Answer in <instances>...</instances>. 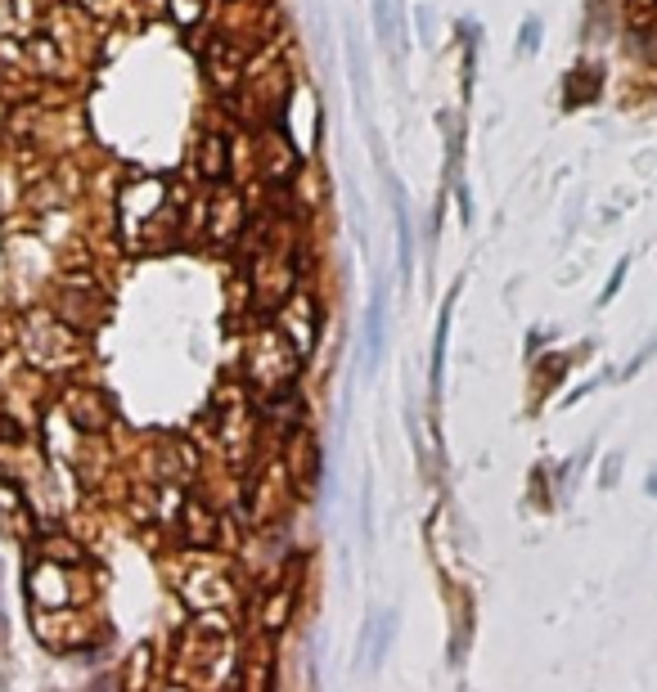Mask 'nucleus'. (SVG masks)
Wrapping results in <instances>:
<instances>
[{
	"label": "nucleus",
	"instance_id": "nucleus-5",
	"mask_svg": "<svg viewBox=\"0 0 657 692\" xmlns=\"http://www.w3.org/2000/svg\"><path fill=\"white\" fill-rule=\"evenodd\" d=\"M243 230V207H239V194H216V203H212V234L221 238V243H230L234 234Z\"/></svg>",
	"mask_w": 657,
	"mask_h": 692
},
{
	"label": "nucleus",
	"instance_id": "nucleus-3",
	"mask_svg": "<svg viewBox=\"0 0 657 692\" xmlns=\"http://www.w3.org/2000/svg\"><path fill=\"white\" fill-rule=\"evenodd\" d=\"M37 553H41V562H50V567H81V562H87V549H81L72 536H63V531L41 536V540H37Z\"/></svg>",
	"mask_w": 657,
	"mask_h": 692
},
{
	"label": "nucleus",
	"instance_id": "nucleus-4",
	"mask_svg": "<svg viewBox=\"0 0 657 692\" xmlns=\"http://www.w3.org/2000/svg\"><path fill=\"white\" fill-rule=\"evenodd\" d=\"M199 176L221 185L230 176V149H225V135H203L199 144Z\"/></svg>",
	"mask_w": 657,
	"mask_h": 692
},
{
	"label": "nucleus",
	"instance_id": "nucleus-6",
	"mask_svg": "<svg viewBox=\"0 0 657 692\" xmlns=\"http://www.w3.org/2000/svg\"><path fill=\"white\" fill-rule=\"evenodd\" d=\"M378 352H383V288L370 302V360H378Z\"/></svg>",
	"mask_w": 657,
	"mask_h": 692
},
{
	"label": "nucleus",
	"instance_id": "nucleus-1",
	"mask_svg": "<svg viewBox=\"0 0 657 692\" xmlns=\"http://www.w3.org/2000/svg\"><path fill=\"white\" fill-rule=\"evenodd\" d=\"M59 405H63L68 423L77 431H87V437H100V431L113 427V405H109V396L100 387H68Z\"/></svg>",
	"mask_w": 657,
	"mask_h": 692
},
{
	"label": "nucleus",
	"instance_id": "nucleus-2",
	"mask_svg": "<svg viewBox=\"0 0 657 692\" xmlns=\"http://www.w3.org/2000/svg\"><path fill=\"white\" fill-rule=\"evenodd\" d=\"M181 527H185V545H194V549H212L216 545V512L199 495H185Z\"/></svg>",
	"mask_w": 657,
	"mask_h": 692
}]
</instances>
